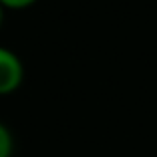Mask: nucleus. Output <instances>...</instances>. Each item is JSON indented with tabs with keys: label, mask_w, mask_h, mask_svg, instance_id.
<instances>
[{
	"label": "nucleus",
	"mask_w": 157,
	"mask_h": 157,
	"mask_svg": "<svg viewBox=\"0 0 157 157\" xmlns=\"http://www.w3.org/2000/svg\"><path fill=\"white\" fill-rule=\"evenodd\" d=\"M24 65L20 56L8 48L0 46V95H10L22 85Z\"/></svg>",
	"instance_id": "1"
},
{
	"label": "nucleus",
	"mask_w": 157,
	"mask_h": 157,
	"mask_svg": "<svg viewBox=\"0 0 157 157\" xmlns=\"http://www.w3.org/2000/svg\"><path fill=\"white\" fill-rule=\"evenodd\" d=\"M14 149V139L10 129L0 121V157H10Z\"/></svg>",
	"instance_id": "2"
},
{
	"label": "nucleus",
	"mask_w": 157,
	"mask_h": 157,
	"mask_svg": "<svg viewBox=\"0 0 157 157\" xmlns=\"http://www.w3.org/2000/svg\"><path fill=\"white\" fill-rule=\"evenodd\" d=\"M38 0H0V4L6 10H24V8H30Z\"/></svg>",
	"instance_id": "3"
},
{
	"label": "nucleus",
	"mask_w": 157,
	"mask_h": 157,
	"mask_svg": "<svg viewBox=\"0 0 157 157\" xmlns=\"http://www.w3.org/2000/svg\"><path fill=\"white\" fill-rule=\"evenodd\" d=\"M4 6H2V4H0V26H2V22H4Z\"/></svg>",
	"instance_id": "4"
}]
</instances>
